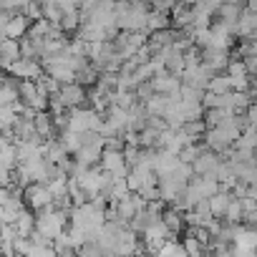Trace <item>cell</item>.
Returning <instances> with one entry per match:
<instances>
[{
	"mask_svg": "<svg viewBox=\"0 0 257 257\" xmlns=\"http://www.w3.org/2000/svg\"><path fill=\"white\" fill-rule=\"evenodd\" d=\"M68 227V214L56 209V207H46L41 212H36V232H41L46 239H56L63 229Z\"/></svg>",
	"mask_w": 257,
	"mask_h": 257,
	"instance_id": "obj_1",
	"label": "cell"
},
{
	"mask_svg": "<svg viewBox=\"0 0 257 257\" xmlns=\"http://www.w3.org/2000/svg\"><path fill=\"white\" fill-rule=\"evenodd\" d=\"M149 6L144 3H132L126 13L116 16V28L123 33H144L147 36V16H149Z\"/></svg>",
	"mask_w": 257,
	"mask_h": 257,
	"instance_id": "obj_2",
	"label": "cell"
},
{
	"mask_svg": "<svg viewBox=\"0 0 257 257\" xmlns=\"http://www.w3.org/2000/svg\"><path fill=\"white\" fill-rule=\"evenodd\" d=\"M101 126V113H96L93 108L88 106H81V108H71L68 111V126L71 132H98Z\"/></svg>",
	"mask_w": 257,
	"mask_h": 257,
	"instance_id": "obj_3",
	"label": "cell"
},
{
	"mask_svg": "<svg viewBox=\"0 0 257 257\" xmlns=\"http://www.w3.org/2000/svg\"><path fill=\"white\" fill-rule=\"evenodd\" d=\"M98 169L106 172L111 179H123L126 172H128V167L123 162V152H118V149H103L101 157H98Z\"/></svg>",
	"mask_w": 257,
	"mask_h": 257,
	"instance_id": "obj_4",
	"label": "cell"
},
{
	"mask_svg": "<svg viewBox=\"0 0 257 257\" xmlns=\"http://www.w3.org/2000/svg\"><path fill=\"white\" fill-rule=\"evenodd\" d=\"M21 199H23V207H28V209H33V212H41V209L51 207V202H53L48 187H46V184H36V182L23 187Z\"/></svg>",
	"mask_w": 257,
	"mask_h": 257,
	"instance_id": "obj_5",
	"label": "cell"
},
{
	"mask_svg": "<svg viewBox=\"0 0 257 257\" xmlns=\"http://www.w3.org/2000/svg\"><path fill=\"white\" fill-rule=\"evenodd\" d=\"M41 73H43V63L31 58H16L8 66V76H13L16 81H36Z\"/></svg>",
	"mask_w": 257,
	"mask_h": 257,
	"instance_id": "obj_6",
	"label": "cell"
},
{
	"mask_svg": "<svg viewBox=\"0 0 257 257\" xmlns=\"http://www.w3.org/2000/svg\"><path fill=\"white\" fill-rule=\"evenodd\" d=\"M101 152H103V139H101V137H96L93 142L81 144L71 157H73V162H76L78 167H96V164H98Z\"/></svg>",
	"mask_w": 257,
	"mask_h": 257,
	"instance_id": "obj_7",
	"label": "cell"
},
{
	"mask_svg": "<svg viewBox=\"0 0 257 257\" xmlns=\"http://www.w3.org/2000/svg\"><path fill=\"white\" fill-rule=\"evenodd\" d=\"M144 204H147V202H144L137 192H128V194H123L121 199L113 202V207H116V212H118V219L126 222V224H128V219H134V217L144 209Z\"/></svg>",
	"mask_w": 257,
	"mask_h": 257,
	"instance_id": "obj_8",
	"label": "cell"
},
{
	"mask_svg": "<svg viewBox=\"0 0 257 257\" xmlns=\"http://www.w3.org/2000/svg\"><path fill=\"white\" fill-rule=\"evenodd\" d=\"M56 96H58V101L66 106V111H71V108H81V106L88 103V98H86V88L78 86V83H61V88H58Z\"/></svg>",
	"mask_w": 257,
	"mask_h": 257,
	"instance_id": "obj_9",
	"label": "cell"
},
{
	"mask_svg": "<svg viewBox=\"0 0 257 257\" xmlns=\"http://www.w3.org/2000/svg\"><path fill=\"white\" fill-rule=\"evenodd\" d=\"M244 8H239V6H232V3H219L217 8H214V13H212V21L214 23H219V26H224L229 33H234V26H237V21H239V13H242Z\"/></svg>",
	"mask_w": 257,
	"mask_h": 257,
	"instance_id": "obj_10",
	"label": "cell"
},
{
	"mask_svg": "<svg viewBox=\"0 0 257 257\" xmlns=\"http://www.w3.org/2000/svg\"><path fill=\"white\" fill-rule=\"evenodd\" d=\"M169 23L177 31L192 28L194 26V6L192 3H174V8L169 11Z\"/></svg>",
	"mask_w": 257,
	"mask_h": 257,
	"instance_id": "obj_11",
	"label": "cell"
},
{
	"mask_svg": "<svg viewBox=\"0 0 257 257\" xmlns=\"http://www.w3.org/2000/svg\"><path fill=\"white\" fill-rule=\"evenodd\" d=\"M162 224L169 229L172 237H177L179 232L187 229V224H184V212L177 209V207H172V204H167V207L162 209Z\"/></svg>",
	"mask_w": 257,
	"mask_h": 257,
	"instance_id": "obj_12",
	"label": "cell"
},
{
	"mask_svg": "<svg viewBox=\"0 0 257 257\" xmlns=\"http://www.w3.org/2000/svg\"><path fill=\"white\" fill-rule=\"evenodd\" d=\"M28 28H31V21H28L23 13H13V16L8 18V23H6L3 36H6V38H13V41H21V38L28 33Z\"/></svg>",
	"mask_w": 257,
	"mask_h": 257,
	"instance_id": "obj_13",
	"label": "cell"
},
{
	"mask_svg": "<svg viewBox=\"0 0 257 257\" xmlns=\"http://www.w3.org/2000/svg\"><path fill=\"white\" fill-rule=\"evenodd\" d=\"M149 83H152V88H154V93H179V78L177 76H172V73H167V71H162V73H157V76H152L149 78Z\"/></svg>",
	"mask_w": 257,
	"mask_h": 257,
	"instance_id": "obj_14",
	"label": "cell"
},
{
	"mask_svg": "<svg viewBox=\"0 0 257 257\" xmlns=\"http://www.w3.org/2000/svg\"><path fill=\"white\" fill-rule=\"evenodd\" d=\"M222 157L217 154V152H209V149H204L189 167H192V174H197V177H204V174H212V169L217 167V162H219Z\"/></svg>",
	"mask_w": 257,
	"mask_h": 257,
	"instance_id": "obj_15",
	"label": "cell"
},
{
	"mask_svg": "<svg viewBox=\"0 0 257 257\" xmlns=\"http://www.w3.org/2000/svg\"><path fill=\"white\" fill-rule=\"evenodd\" d=\"M18 53L21 58H31V61H41V53H43V38H33V36H23L18 41Z\"/></svg>",
	"mask_w": 257,
	"mask_h": 257,
	"instance_id": "obj_16",
	"label": "cell"
},
{
	"mask_svg": "<svg viewBox=\"0 0 257 257\" xmlns=\"http://www.w3.org/2000/svg\"><path fill=\"white\" fill-rule=\"evenodd\" d=\"M33 126H36V134H38L43 142L58 137L56 126H53V116H51L48 111H36V116H33Z\"/></svg>",
	"mask_w": 257,
	"mask_h": 257,
	"instance_id": "obj_17",
	"label": "cell"
},
{
	"mask_svg": "<svg viewBox=\"0 0 257 257\" xmlns=\"http://www.w3.org/2000/svg\"><path fill=\"white\" fill-rule=\"evenodd\" d=\"M232 199H234V197H232V194H229L227 189H219V192H214V194H212V197L207 199V207H209V214H212L214 219H222Z\"/></svg>",
	"mask_w": 257,
	"mask_h": 257,
	"instance_id": "obj_18",
	"label": "cell"
},
{
	"mask_svg": "<svg viewBox=\"0 0 257 257\" xmlns=\"http://www.w3.org/2000/svg\"><path fill=\"white\" fill-rule=\"evenodd\" d=\"M254 31H257V16L249 13V11H242L232 36L234 38H254Z\"/></svg>",
	"mask_w": 257,
	"mask_h": 257,
	"instance_id": "obj_19",
	"label": "cell"
},
{
	"mask_svg": "<svg viewBox=\"0 0 257 257\" xmlns=\"http://www.w3.org/2000/svg\"><path fill=\"white\" fill-rule=\"evenodd\" d=\"M13 227L18 229L21 237H28V234L36 229V212L28 209V207L18 209V214H16V219H13Z\"/></svg>",
	"mask_w": 257,
	"mask_h": 257,
	"instance_id": "obj_20",
	"label": "cell"
},
{
	"mask_svg": "<svg viewBox=\"0 0 257 257\" xmlns=\"http://www.w3.org/2000/svg\"><path fill=\"white\" fill-rule=\"evenodd\" d=\"M78 26H81V16H78V11L63 13V16H61V21H58V28H61V33H63V36H68V38H73V36H76Z\"/></svg>",
	"mask_w": 257,
	"mask_h": 257,
	"instance_id": "obj_21",
	"label": "cell"
},
{
	"mask_svg": "<svg viewBox=\"0 0 257 257\" xmlns=\"http://www.w3.org/2000/svg\"><path fill=\"white\" fill-rule=\"evenodd\" d=\"M96 78H98V71L88 63V66H83V68H78L76 73H73V83H78V86H83V88H91L93 83H96Z\"/></svg>",
	"mask_w": 257,
	"mask_h": 257,
	"instance_id": "obj_22",
	"label": "cell"
},
{
	"mask_svg": "<svg viewBox=\"0 0 257 257\" xmlns=\"http://www.w3.org/2000/svg\"><path fill=\"white\" fill-rule=\"evenodd\" d=\"M162 28H172V23H169V13L149 11V16H147V36H149L152 31H162Z\"/></svg>",
	"mask_w": 257,
	"mask_h": 257,
	"instance_id": "obj_23",
	"label": "cell"
},
{
	"mask_svg": "<svg viewBox=\"0 0 257 257\" xmlns=\"http://www.w3.org/2000/svg\"><path fill=\"white\" fill-rule=\"evenodd\" d=\"M207 247L209 244H202L199 239H194L192 234H187L182 239V249L187 252V257H199V254H207Z\"/></svg>",
	"mask_w": 257,
	"mask_h": 257,
	"instance_id": "obj_24",
	"label": "cell"
},
{
	"mask_svg": "<svg viewBox=\"0 0 257 257\" xmlns=\"http://www.w3.org/2000/svg\"><path fill=\"white\" fill-rule=\"evenodd\" d=\"M0 167H6V169H11V172L18 167V152H16V144L0 147Z\"/></svg>",
	"mask_w": 257,
	"mask_h": 257,
	"instance_id": "obj_25",
	"label": "cell"
},
{
	"mask_svg": "<svg viewBox=\"0 0 257 257\" xmlns=\"http://www.w3.org/2000/svg\"><path fill=\"white\" fill-rule=\"evenodd\" d=\"M207 91H209V93H227V91H232L227 73H217V76H212V78L207 81Z\"/></svg>",
	"mask_w": 257,
	"mask_h": 257,
	"instance_id": "obj_26",
	"label": "cell"
},
{
	"mask_svg": "<svg viewBox=\"0 0 257 257\" xmlns=\"http://www.w3.org/2000/svg\"><path fill=\"white\" fill-rule=\"evenodd\" d=\"M36 83H38V88H41L46 96H53V93H58V88H61V83L53 81L48 73H41V76L36 78Z\"/></svg>",
	"mask_w": 257,
	"mask_h": 257,
	"instance_id": "obj_27",
	"label": "cell"
},
{
	"mask_svg": "<svg viewBox=\"0 0 257 257\" xmlns=\"http://www.w3.org/2000/svg\"><path fill=\"white\" fill-rule=\"evenodd\" d=\"M202 96H204V91H202V88L179 86V101H187V103H202Z\"/></svg>",
	"mask_w": 257,
	"mask_h": 257,
	"instance_id": "obj_28",
	"label": "cell"
},
{
	"mask_svg": "<svg viewBox=\"0 0 257 257\" xmlns=\"http://www.w3.org/2000/svg\"><path fill=\"white\" fill-rule=\"evenodd\" d=\"M21 13H23L31 23H33V21H41V3H38V0H28L26 8H23Z\"/></svg>",
	"mask_w": 257,
	"mask_h": 257,
	"instance_id": "obj_29",
	"label": "cell"
},
{
	"mask_svg": "<svg viewBox=\"0 0 257 257\" xmlns=\"http://www.w3.org/2000/svg\"><path fill=\"white\" fill-rule=\"evenodd\" d=\"M174 3H177V0H152L149 8L157 11V13H169V11L174 8Z\"/></svg>",
	"mask_w": 257,
	"mask_h": 257,
	"instance_id": "obj_30",
	"label": "cell"
},
{
	"mask_svg": "<svg viewBox=\"0 0 257 257\" xmlns=\"http://www.w3.org/2000/svg\"><path fill=\"white\" fill-rule=\"evenodd\" d=\"M239 61H242L247 76H254V73H257V56H244V58H239Z\"/></svg>",
	"mask_w": 257,
	"mask_h": 257,
	"instance_id": "obj_31",
	"label": "cell"
},
{
	"mask_svg": "<svg viewBox=\"0 0 257 257\" xmlns=\"http://www.w3.org/2000/svg\"><path fill=\"white\" fill-rule=\"evenodd\" d=\"M234 257H254V249H244V247H232Z\"/></svg>",
	"mask_w": 257,
	"mask_h": 257,
	"instance_id": "obj_32",
	"label": "cell"
},
{
	"mask_svg": "<svg viewBox=\"0 0 257 257\" xmlns=\"http://www.w3.org/2000/svg\"><path fill=\"white\" fill-rule=\"evenodd\" d=\"M38 3H46V0H38Z\"/></svg>",
	"mask_w": 257,
	"mask_h": 257,
	"instance_id": "obj_33",
	"label": "cell"
},
{
	"mask_svg": "<svg viewBox=\"0 0 257 257\" xmlns=\"http://www.w3.org/2000/svg\"><path fill=\"white\" fill-rule=\"evenodd\" d=\"M199 257H207V254H199Z\"/></svg>",
	"mask_w": 257,
	"mask_h": 257,
	"instance_id": "obj_34",
	"label": "cell"
},
{
	"mask_svg": "<svg viewBox=\"0 0 257 257\" xmlns=\"http://www.w3.org/2000/svg\"><path fill=\"white\" fill-rule=\"evenodd\" d=\"M132 257H137V254H132Z\"/></svg>",
	"mask_w": 257,
	"mask_h": 257,
	"instance_id": "obj_35",
	"label": "cell"
}]
</instances>
